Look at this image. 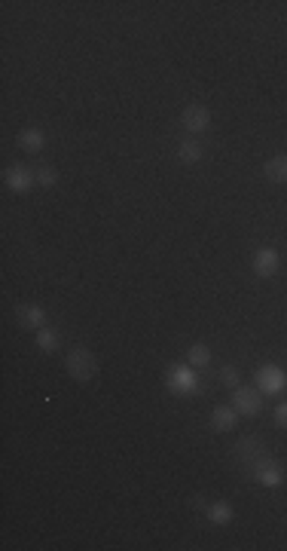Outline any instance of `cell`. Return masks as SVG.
Instances as JSON below:
<instances>
[{
    "label": "cell",
    "instance_id": "cell-1",
    "mask_svg": "<svg viewBox=\"0 0 287 551\" xmlns=\"http://www.w3.org/2000/svg\"><path fill=\"white\" fill-rule=\"evenodd\" d=\"M65 367H67V374H71L77 383H89V380L98 374V362H95V356L86 349V346H77V349L67 356Z\"/></svg>",
    "mask_w": 287,
    "mask_h": 551
},
{
    "label": "cell",
    "instance_id": "cell-2",
    "mask_svg": "<svg viewBox=\"0 0 287 551\" xmlns=\"http://www.w3.org/2000/svg\"><path fill=\"white\" fill-rule=\"evenodd\" d=\"M232 457H236L238 462H244V466L254 468L260 460L269 457V451H266V441L257 438V435H244V438H238L236 451H232Z\"/></svg>",
    "mask_w": 287,
    "mask_h": 551
},
{
    "label": "cell",
    "instance_id": "cell-3",
    "mask_svg": "<svg viewBox=\"0 0 287 551\" xmlns=\"http://www.w3.org/2000/svg\"><path fill=\"white\" fill-rule=\"evenodd\" d=\"M165 386L174 392V396H193L199 389L196 383V374L190 371V365H172L165 374Z\"/></svg>",
    "mask_w": 287,
    "mask_h": 551
},
{
    "label": "cell",
    "instance_id": "cell-4",
    "mask_svg": "<svg viewBox=\"0 0 287 551\" xmlns=\"http://www.w3.org/2000/svg\"><path fill=\"white\" fill-rule=\"evenodd\" d=\"M232 407H236L238 413H244V417H257V413L263 411V396H260V389L238 386L236 396H232Z\"/></svg>",
    "mask_w": 287,
    "mask_h": 551
},
{
    "label": "cell",
    "instance_id": "cell-5",
    "mask_svg": "<svg viewBox=\"0 0 287 551\" xmlns=\"http://www.w3.org/2000/svg\"><path fill=\"white\" fill-rule=\"evenodd\" d=\"M254 481H260V484H269V487H278L284 481V466L282 462H275L272 457L260 460L254 466Z\"/></svg>",
    "mask_w": 287,
    "mask_h": 551
},
{
    "label": "cell",
    "instance_id": "cell-6",
    "mask_svg": "<svg viewBox=\"0 0 287 551\" xmlns=\"http://www.w3.org/2000/svg\"><path fill=\"white\" fill-rule=\"evenodd\" d=\"M284 383H287V374L282 371V367H275V365L257 367V386L263 392H282Z\"/></svg>",
    "mask_w": 287,
    "mask_h": 551
},
{
    "label": "cell",
    "instance_id": "cell-7",
    "mask_svg": "<svg viewBox=\"0 0 287 551\" xmlns=\"http://www.w3.org/2000/svg\"><path fill=\"white\" fill-rule=\"evenodd\" d=\"M181 122H183V129H190V132H205V129L211 126V111L202 105H187L181 114Z\"/></svg>",
    "mask_w": 287,
    "mask_h": 551
},
{
    "label": "cell",
    "instance_id": "cell-8",
    "mask_svg": "<svg viewBox=\"0 0 287 551\" xmlns=\"http://www.w3.org/2000/svg\"><path fill=\"white\" fill-rule=\"evenodd\" d=\"M16 318H19V325H22V328H28V331L46 328V312L40 310V306H34V303L16 306Z\"/></svg>",
    "mask_w": 287,
    "mask_h": 551
},
{
    "label": "cell",
    "instance_id": "cell-9",
    "mask_svg": "<svg viewBox=\"0 0 287 551\" xmlns=\"http://www.w3.org/2000/svg\"><path fill=\"white\" fill-rule=\"evenodd\" d=\"M3 178H6V187H10V190H19V193H25V190H28L31 184L37 181L28 166H10Z\"/></svg>",
    "mask_w": 287,
    "mask_h": 551
},
{
    "label": "cell",
    "instance_id": "cell-10",
    "mask_svg": "<svg viewBox=\"0 0 287 551\" xmlns=\"http://www.w3.org/2000/svg\"><path fill=\"white\" fill-rule=\"evenodd\" d=\"M254 270H257V276H263V279L275 276V270H278V251L275 248H260L257 255H254Z\"/></svg>",
    "mask_w": 287,
    "mask_h": 551
},
{
    "label": "cell",
    "instance_id": "cell-11",
    "mask_svg": "<svg viewBox=\"0 0 287 551\" xmlns=\"http://www.w3.org/2000/svg\"><path fill=\"white\" fill-rule=\"evenodd\" d=\"M236 420H238V411H236V407L220 404V407H214V411H211V426H214L217 432H229V429L236 426Z\"/></svg>",
    "mask_w": 287,
    "mask_h": 551
},
{
    "label": "cell",
    "instance_id": "cell-12",
    "mask_svg": "<svg viewBox=\"0 0 287 551\" xmlns=\"http://www.w3.org/2000/svg\"><path fill=\"white\" fill-rule=\"evenodd\" d=\"M263 175L272 184H287V156H272L263 166Z\"/></svg>",
    "mask_w": 287,
    "mask_h": 551
},
{
    "label": "cell",
    "instance_id": "cell-13",
    "mask_svg": "<svg viewBox=\"0 0 287 551\" xmlns=\"http://www.w3.org/2000/svg\"><path fill=\"white\" fill-rule=\"evenodd\" d=\"M43 144H46L43 129H25V132L19 135V147H22V151H28V153L43 151Z\"/></svg>",
    "mask_w": 287,
    "mask_h": 551
},
{
    "label": "cell",
    "instance_id": "cell-14",
    "mask_svg": "<svg viewBox=\"0 0 287 551\" xmlns=\"http://www.w3.org/2000/svg\"><path fill=\"white\" fill-rule=\"evenodd\" d=\"M177 160H181V162H187V166H190V162H199L202 160V144H196V141H181V144H177Z\"/></svg>",
    "mask_w": 287,
    "mask_h": 551
},
{
    "label": "cell",
    "instance_id": "cell-15",
    "mask_svg": "<svg viewBox=\"0 0 287 551\" xmlns=\"http://www.w3.org/2000/svg\"><path fill=\"white\" fill-rule=\"evenodd\" d=\"M208 518L223 527V523H229L232 518H236V508H232L229 502H214V506L208 508Z\"/></svg>",
    "mask_w": 287,
    "mask_h": 551
},
{
    "label": "cell",
    "instance_id": "cell-16",
    "mask_svg": "<svg viewBox=\"0 0 287 551\" xmlns=\"http://www.w3.org/2000/svg\"><path fill=\"white\" fill-rule=\"evenodd\" d=\"M211 362V349L205 343H196V346H190V352H187V365L190 367H205Z\"/></svg>",
    "mask_w": 287,
    "mask_h": 551
},
{
    "label": "cell",
    "instance_id": "cell-17",
    "mask_svg": "<svg viewBox=\"0 0 287 551\" xmlns=\"http://www.w3.org/2000/svg\"><path fill=\"white\" fill-rule=\"evenodd\" d=\"M37 346H40L43 352H56V349H58V337H56V331L40 328V331H37Z\"/></svg>",
    "mask_w": 287,
    "mask_h": 551
},
{
    "label": "cell",
    "instance_id": "cell-18",
    "mask_svg": "<svg viewBox=\"0 0 287 551\" xmlns=\"http://www.w3.org/2000/svg\"><path fill=\"white\" fill-rule=\"evenodd\" d=\"M34 178H37V184H43V187H56L58 172H56L52 166H40L37 172H34Z\"/></svg>",
    "mask_w": 287,
    "mask_h": 551
},
{
    "label": "cell",
    "instance_id": "cell-19",
    "mask_svg": "<svg viewBox=\"0 0 287 551\" xmlns=\"http://www.w3.org/2000/svg\"><path fill=\"white\" fill-rule=\"evenodd\" d=\"M220 380H223V386H229V389H238L242 386V374H238V367L236 365H227L220 371Z\"/></svg>",
    "mask_w": 287,
    "mask_h": 551
},
{
    "label": "cell",
    "instance_id": "cell-20",
    "mask_svg": "<svg viewBox=\"0 0 287 551\" xmlns=\"http://www.w3.org/2000/svg\"><path fill=\"white\" fill-rule=\"evenodd\" d=\"M275 423L282 429H287V401H282V404L275 407Z\"/></svg>",
    "mask_w": 287,
    "mask_h": 551
}]
</instances>
